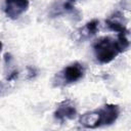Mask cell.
Segmentation results:
<instances>
[{
	"mask_svg": "<svg viewBox=\"0 0 131 131\" xmlns=\"http://www.w3.org/2000/svg\"><path fill=\"white\" fill-rule=\"evenodd\" d=\"M59 74H60V76H59L60 80L64 84L75 83L84 77L85 67L82 63L76 61V62H73L70 66L66 67Z\"/></svg>",
	"mask_w": 131,
	"mask_h": 131,
	"instance_id": "3",
	"label": "cell"
},
{
	"mask_svg": "<svg viewBox=\"0 0 131 131\" xmlns=\"http://www.w3.org/2000/svg\"><path fill=\"white\" fill-rule=\"evenodd\" d=\"M2 90H3V84L0 82V94H1V92H2Z\"/></svg>",
	"mask_w": 131,
	"mask_h": 131,
	"instance_id": "8",
	"label": "cell"
},
{
	"mask_svg": "<svg viewBox=\"0 0 131 131\" xmlns=\"http://www.w3.org/2000/svg\"><path fill=\"white\" fill-rule=\"evenodd\" d=\"M106 26L112 30L118 32V34H128V30L126 29V26L118 18V16L110 17L105 20Z\"/></svg>",
	"mask_w": 131,
	"mask_h": 131,
	"instance_id": "6",
	"label": "cell"
},
{
	"mask_svg": "<svg viewBox=\"0 0 131 131\" xmlns=\"http://www.w3.org/2000/svg\"><path fill=\"white\" fill-rule=\"evenodd\" d=\"M77 116V108L75 103L71 99L62 100L54 112V118L60 123H64L69 120L75 119Z\"/></svg>",
	"mask_w": 131,
	"mask_h": 131,
	"instance_id": "4",
	"label": "cell"
},
{
	"mask_svg": "<svg viewBox=\"0 0 131 131\" xmlns=\"http://www.w3.org/2000/svg\"><path fill=\"white\" fill-rule=\"evenodd\" d=\"M29 8V0H5L4 12L11 19L18 18Z\"/></svg>",
	"mask_w": 131,
	"mask_h": 131,
	"instance_id": "5",
	"label": "cell"
},
{
	"mask_svg": "<svg viewBox=\"0 0 131 131\" xmlns=\"http://www.w3.org/2000/svg\"><path fill=\"white\" fill-rule=\"evenodd\" d=\"M2 49V43H1V41H0V50Z\"/></svg>",
	"mask_w": 131,
	"mask_h": 131,
	"instance_id": "9",
	"label": "cell"
},
{
	"mask_svg": "<svg viewBox=\"0 0 131 131\" xmlns=\"http://www.w3.org/2000/svg\"><path fill=\"white\" fill-rule=\"evenodd\" d=\"M120 115V107L117 104H104L101 107L85 113L79 119L80 125L85 128H98L108 126L116 122Z\"/></svg>",
	"mask_w": 131,
	"mask_h": 131,
	"instance_id": "1",
	"label": "cell"
},
{
	"mask_svg": "<svg viewBox=\"0 0 131 131\" xmlns=\"http://www.w3.org/2000/svg\"><path fill=\"white\" fill-rule=\"evenodd\" d=\"M98 24H99V21H98L97 19H92V20H90L89 23L86 24V26H85V30H86L88 36L94 35V34L97 32Z\"/></svg>",
	"mask_w": 131,
	"mask_h": 131,
	"instance_id": "7",
	"label": "cell"
},
{
	"mask_svg": "<svg viewBox=\"0 0 131 131\" xmlns=\"http://www.w3.org/2000/svg\"><path fill=\"white\" fill-rule=\"evenodd\" d=\"M93 51L96 59L100 63H108L124 50L118 40L111 37H101L94 42Z\"/></svg>",
	"mask_w": 131,
	"mask_h": 131,
	"instance_id": "2",
	"label": "cell"
}]
</instances>
